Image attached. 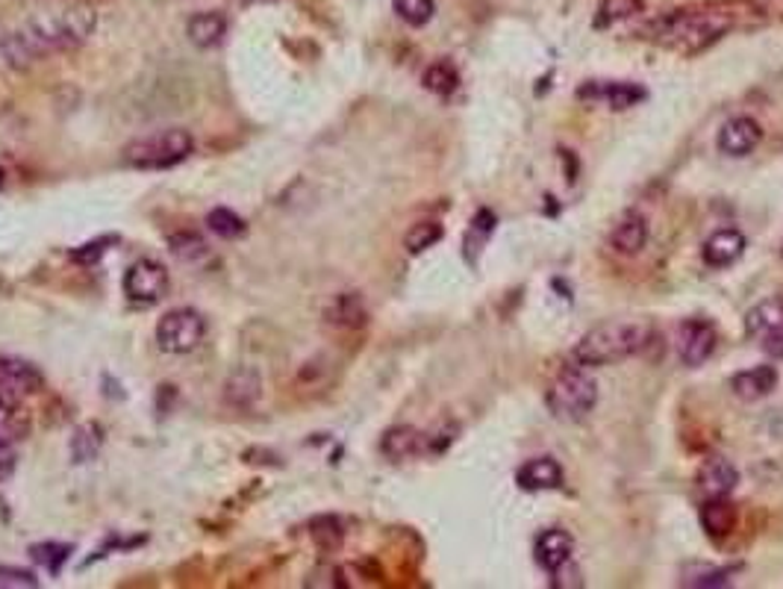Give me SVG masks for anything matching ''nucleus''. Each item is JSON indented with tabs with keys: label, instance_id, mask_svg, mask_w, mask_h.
<instances>
[{
	"label": "nucleus",
	"instance_id": "f257e3e1",
	"mask_svg": "<svg viewBox=\"0 0 783 589\" xmlns=\"http://www.w3.org/2000/svg\"><path fill=\"white\" fill-rule=\"evenodd\" d=\"M95 24H98V15L86 3H71L65 10L41 12L27 21L21 30L3 39V53H7V60L21 65V62L41 60L50 53L74 50L95 33Z\"/></svg>",
	"mask_w": 783,
	"mask_h": 589
},
{
	"label": "nucleus",
	"instance_id": "f03ea898",
	"mask_svg": "<svg viewBox=\"0 0 783 589\" xmlns=\"http://www.w3.org/2000/svg\"><path fill=\"white\" fill-rule=\"evenodd\" d=\"M648 336H651V330L639 321H604L577 342L572 360L584 369L627 360L648 345Z\"/></svg>",
	"mask_w": 783,
	"mask_h": 589
},
{
	"label": "nucleus",
	"instance_id": "7ed1b4c3",
	"mask_svg": "<svg viewBox=\"0 0 783 589\" xmlns=\"http://www.w3.org/2000/svg\"><path fill=\"white\" fill-rule=\"evenodd\" d=\"M731 24L734 19L722 10L674 12L660 24V41L684 53H698L710 48L715 39H722L724 33L731 30Z\"/></svg>",
	"mask_w": 783,
	"mask_h": 589
},
{
	"label": "nucleus",
	"instance_id": "20e7f679",
	"mask_svg": "<svg viewBox=\"0 0 783 589\" xmlns=\"http://www.w3.org/2000/svg\"><path fill=\"white\" fill-rule=\"evenodd\" d=\"M192 150H195L192 133L183 131V127H169V131L148 133V136L130 142L124 154H121V160L130 169L162 171L186 162L192 157Z\"/></svg>",
	"mask_w": 783,
	"mask_h": 589
},
{
	"label": "nucleus",
	"instance_id": "39448f33",
	"mask_svg": "<svg viewBox=\"0 0 783 589\" xmlns=\"http://www.w3.org/2000/svg\"><path fill=\"white\" fill-rule=\"evenodd\" d=\"M546 404L556 421H584L598 404V383L584 366H568L548 386Z\"/></svg>",
	"mask_w": 783,
	"mask_h": 589
},
{
	"label": "nucleus",
	"instance_id": "423d86ee",
	"mask_svg": "<svg viewBox=\"0 0 783 589\" xmlns=\"http://www.w3.org/2000/svg\"><path fill=\"white\" fill-rule=\"evenodd\" d=\"M207 336V321L198 310H171L157 324V342L166 354H188Z\"/></svg>",
	"mask_w": 783,
	"mask_h": 589
},
{
	"label": "nucleus",
	"instance_id": "0eeeda50",
	"mask_svg": "<svg viewBox=\"0 0 783 589\" xmlns=\"http://www.w3.org/2000/svg\"><path fill=\"white\" fill-rule=\"evenodd\" d=\"M124 295L133 304H157L169 292V271L157 260H136L124 271Z\"/></svg>",
	"mask_w": 783,
	"mask_h": 589
},
{
	"label": "nucleus",
	"instance_id": "6e6552de",
	"mask_svg": "<svg viewBox=\"0 0 783 589\" xmlns=\"http://www.w3.org/2000/svg\"><path fill=\"white\" fill-rule=\"evenodd\" d=\"M45 390V375L33 363L19 357H0V401L24 404Z\"/></svg>",
	"mask_w": 783,
	"mask_h": 589
},
{
	"label": "nucleus",
	"instance_id": "1a4fd4ad",
	"mask_svg": "<svg viewBox=\"0 0 783 589\" xmlns=\"http://www.w3.org/2000/svg\"><path fill=\"white\" fill-rule=\"evenodd\" d=\"M715 328L705 319H689L677 328V357L684 366H705L715 351Z\"/></svg>",
	"mask_w": 783,
	"mask_h": 589
},
{
	"label": "nucleus",
	"instance_id": "9d476101",
	"mask_svg": "<svg viewBox=\"0 0 783 589\" xmlns=\"http://www.w3.org/2000/svg\"><path fill=\"white\" fill-rule=\"evenodd\" d=\"M572 554H575V540H572V533L563 528H551L546 533H539V540L534 545V557L536 563L548 572V575H554L556 569H565L568 563H572Z\"/></svg>",
	"mask_w": 783,
	"mask_h": 589
},
{
	"label": "nucleus",
	"instance_id": "9b49d317",
	"mask_svg": "<svg viewBox=\"0 0 783 589\" xmlns=\"http://www.w3.org/2000/svg\"><path fill=\"white\" fill-rule=\"evenodd\" d=\"M760 139H763L760 124L748 115H736L719 131V150L727 157H745L760 145Z\"/></svg>",
	"mask_w": 783,
	"mask_h": 589
},
{
	"label": "nucleus",
	"instance_id": "f8f14e48",
	"mask_svg": "<svg viewBox=\"0 0 783 589\" xmlns=\"http://www.w3.org/2000/svg\"><path fill=\"white\" fill-rule=\"evenodd\" d=\"M325 321L330 328L339 330H359L366 328L368 307L359 292H339L337 298L328 300L325 307Z\"/></svg>",
	"mask_w": 783,
	"mask_h": 589
},
{
	"label": "nucleus",
	"instance_id": "ddd939ff",
	"mask_svg": "<svg viewBox=\"0 0 783 589\" xmlns=\"http://www.w3.org/2000/svg\"><path fill=\"white\" fill-rule=\"evenodd\" d=\"M736 483H739V471L724 457L707 459L698 471V490L705 492L707 499H727L736 490Z\"/></svg>",
	"mask_w": 783,
	"mask_h": 589
},
{
	"label": "nucleus",
	"instance_id": "4468645a",
	"mask_svg": "<svg viewBox=\"0 0 783 589\" xmlns=\"http://www.w3.org/2000/svg\"><path fill=\"white\" fill-rule=\"evenodd\" d=\"M778 390V369L774 366H754V369L736 371L731 378V392L739 401H760Z\"/></svg>",
	"mask_w": 783,
	"mask_h": 589
},
{
	"label": "nucleus",
	"instance_id": "2eb2a0df",
	"mask_svg": "<svg viewBox=\"0 0 783 589\" xmlns=\"http://www.w3.org/2000/svg\"><path fill=\"white\" fill-rule=\"evenodd\" d=\"M745 254V236L739 230H715L713 236L705 242V248H701V257H705L707 266H713V269H727V266H734L739 257Z\"/></svg>",
	"mask_w": 783,
	"mask_h": 589
},
{
	"label": "nucleus",
	"instance_id": "dca6fc26",
	"mask_svg": "<svg viewBox=\"0 0 783 589\" xmlns=\"http://www.w3.org/2000/svg\"><path fill=\"white\" fill-rule=\"evenodd\" d=\"M648 245V221L639 212H627L610 233V248L622 257H636Z\"/></svg>",
	"mask_w": 783,
	"mask_h": 589
},
{
	"label": "nucleus",
	"instance_id": "f3484780",
	"mask_svg": "<svg viewBox=\"0 0 783 589\" xmlns=\"http://www.w3.org/2000/svg\"><path fill=\"white\" fill-rule=\"evenodd\" d=\"M516 480H518V487L527 492L556 490V487L563 483V469H560V463H556V459L536 457L518 469Z\"/></svg>",
	"mask_w": 783,
	"mask_h": 589
},
{
	"label": "nucleus",
	"instance_id": "a211bd4d",
	"mask_svg": "<svg viewBox=\"0 0 783 589\" xmlns=\"http://www.w3.org/2000/svg\"><path fill=\"white\" fill-rule=\"evenodd\" d=\"M259 395H262V378H259V371L250 369V366L236 369L228 378V383H224V401H228L230 407H254Z\"/></svg>",
	"mask_w": 783,
	"mask_h": 589
},
{
	"label": "nucleus",
	"instance_id": "6ab92c4d",
	"mask_svg": "<svg viewBox=\"0 0 783 589\" xmlns=\"http://www.w3.org/2000/svg\"><path fill=\"white\" fill-rule=\"evenodd\" d=\"M736 519H739L736 504L727 499H707L701 507V528L710 540H727L736 530Z\"/></svg>",
	"mask_w": 783,
	"mask_h": 589
},
{
	"label": "nucleus",
	"instance_id": "aec40b11",
	"mask_svg": "<svg viewBox=\"0 0 783 589\" xmlns=\"http://www.w3.org/2000/svg\"><path fill=\"white\" fill-rule=\"evenodd\" d=\"M380 451L387 454L389 459H409L416 457L425 451V433L416 428H409V425H397V428H389L383 433V440H380Z\"/></svg>",
	"mask_w": 783,
	"mask_h": 589
},
{
	"label": "nucleus",
	"instance_id": "412c9836",
	"mask_svg": "<svg viewBox=\"0 0 783 589\" xmlns=\"http://www.w3.org/2000/svg\"><path fill=\"white\" fill-rule=\"evenodd\" d=\"M186 33L195 48H216L228 36V19L221 12H198V15L188 19Z\"/></svg>",
	"mask_w": 783,
	"mask_h": 589
},
{
	"label": "nucleus",
	"instance_id": "4be33fe9",
	"mask_svg": "<svg viewBox=\"0 0 783 589\" xmlns=\"http://www.w3.org/2000/svg\"><path fill=\"white\" fill-rule=\"evenodd\" d=\"M586 91H592L596 98H604L613 110H627V107H634L639 100H645V89L643 86H636V83H607V86H586L580 89V95Z\"/></svg>",
	"mask_w": 783,
	"mask_h": 589
},
{
	"label": "nucleus",
	"instance_id": "5701e85b",
	"mask_svg": "<svg viewBox=\"0 0 783 589\" xmlns=\"http://www.w3.org/2000/svg\"><path fill=\"white\" fill-rule=\"evenodd\" d=\"M781 321L783 298H769L745 316V333H748V336H763V333H769V330H772L774 324H781Z\"/></svg>",
	"mask_w": 783,
	"mask_h": 589
},
{
	"label": "nucleus",
	"instance_id": "b1692460",
	"mask_svg": "<svg viewBox=\"0 0 783 589\" xmlns=\"http://www.w3.org/2000/svg\"><path fill=\"white\" fill-rule=\"evenodd\" d=\"M309 537L316 542L318 551H339L342 542H345V528L337 516H318V519L309 521Z\"/></svg>",
	"mask_w": 783,
	"mask_h": 589
},
{
	"label": "nucleus",
	"instance_id": "393cba45",
	"mask_svg": "<svg viewBox=\"0 0 783 589\" xmlns=\"http://www.w3.org/2000/svg\"><path fill=\"white\" fill-rule=\"evenodd\" d=\"M639 12H645V0H601L596 15V27L598 30H604V27H613L619 21L634 19Z\"/></svg>",
	"mask_w": 783,
	"mask_h": 589
},
{
	"label": "nucleus",
	"instance_id": "a878e982",
	"mask_svg": "<svg viewBox=\"0 0 783 589\" xmlns=\"http://www.w3.org/2000/svg\"><path fill=\"white\" fill-rule=\"evenodd\" d=\"M421 83H425L427 91H433L439 98H448V95H454L456 86H460V71L445 60L433 62V65L425 71Z\"/></svg>",
	"mask_w": 783,
	"mask_h": 589
},
{
	"label": "nucleus",
	"instance_id": "bb28decb",
	"mask_svg": "<svg viewBox=\"0 0 783 589\" xmlns=\"http://www.w3.org/2000/svg\"><path fill=\"white\" fill-rule=\"evenodd\" d=\"M496 216L489 210H480L472 219V228H468L466 233V260L468 262H475L477 257H480V250H484V245L489 242V236L496 233Z\"/></svg>",
	"mask_w": 783,
	"mask_h": 589
},
{
	"label": "nucleus",
	"instance_id": "cd10ccee",
	"mask_svg": "<svg viewBox=\"0 0 783 589\" xmlns=\"http://www.w3.org/2000/svg\"><path fill=\"white\" fill-rule=\"evenodd\" d=\"M207 224L216 236H221V240H242V236L248 233L245 219H242L238 212L228 210V207H216V210L209 212Z\"/></svg>",
	"mask_w": 783,
	"mask_h": 589
},
{
	"label": "nucleus",
	"instance_id": "c85d7f7f",
	"mask_svg": "<svg viewBox=\"0 0 783 589\" xmlns=\"http://www.w3.org/2000/svg\"><path fill=\"white\" fill-rule=\"evenodd\" d=\"M445 236V230L439 221H418L413 228L407 230V236H404V248L409 254H425L427 248H433L437 242H442Z\"/></svg>",
	"mask_w": 783,
	"mask_h": 589
},
{
	"label": "nucleus",
	"instance_id": "c756f323",
	"mask_svg": "<svg viewBox=\"0 0 783 589\" xmlns=\"http://www.w3.org/2000/svg\"><path fill=\"white\" fill-rule=\"evenodd\" d=\"M30 557L45 566L50 575H60L62 563L71 557V545H62V542H36L30 545Z\"/></svg>",
	"mask_w": 783,
	"mask_h": 589
},
{
	"label": "nucleus",
	"instance_id": "7c9ffc66",
	"mask_svg": "<svg viewBox=\"0 0 783 589\" xmlns=\"http://www.w3.org/2000/svg\"><path fill=\"white\" fill-rule=\"evenodd\" d=\"M392 7H395L397 19L409 24V27H425L427 21L433 19V12H437L433 0H395Z\"/></svg>",
	"mask_w": 783,
	"mask_h": 589
},
{
	"label": "nucleus",
	"instance_id": "2f4dec72",
	"mask_svg": "<svg viewBox=\"0 0 783 589\" xmlns=\"http://www.w3.org/2000/svg\"><path fill=\"white\" fill-rule=\"evenodd\" d=\"M169 248L178 260H186V262L204 260L209 254L207 242L200 240L198 233H178V236H171Z\"/></svg>",
	"mask_w": 783,
	"mask_h": 589
},
{
	"label": "nucleus",
	"instance_id": "473e14b6",
	"mask_svg": "<svg viewBox=\"0 0 783 589\" xmlns=\"http://www.w3.org/2000/svg\"><path fill=\"white\" fill-rule=\"evenodd\" d=\"M119 242V236H100V240L95 242H86V245H79V248L71 250V260L74 262H83V266H91V262H98L107 250H110V245H115Z\"/></svg>",
	"mask_w": 783,
	"mask_h": 589
},
{
	"label": "nucleus",
	"instance_id": "72a5a7b5",
	"mask_svg": "<svg viewBox=\"0 0 783 589\" xmlns=\"http://www.w3.org/2000/svg\"><path fill=\"white\" fill-rule=\"evenodd\" d=\"M0 587H39V578L33 572L0 566Z\"/></svg>",
	"mask_w": 783,
	"mask_h": 589
},
{
	"label": "nucleus",
	"instance_id": "f704fd0d",
	"mask_svg": "<svg viewBox=\"0 0 783 589\" xmlns=\"http://www.w3.org/2000/svg\"><path fill=\"white\" fill-rule=\"evenodd\" d=\"M734 569H705L701 578H686L689 587H727L731 584Z\"/></svg>",
	"mask_w": 783,
	"mask_h": 589
},
{
	"label": "nucleus",
	"instance_id": "c9c22d12",
	"mask_svg": "<svg viewBox=\"0 0 783 589\" xmlns=\"http://www.w3.org/2000/svg\"><path fill=\"white\" fill-rule=\"evenodd\" d=\"M19 466V454H15V442L0 440V483L12 478V471Z\"/></svg>",
	"mask_w": 783,
	"mask_h": 589
},
{
	"label": "nucleus",
	"instance_id": "e433bc0d",
	"mask_svg": "<svg viewBox=\"0 0 783 589\" xmlns=\"http://www.w3.org/2000/svg\"><path fill=\"white\" fill-rule=\"evenodd\" d=\"M763 351L772 360H783V321L774 324L769 333H763Z\"/></svg>",
	"mask_w": 783,
	"mask_h": 589
},
{
	"label": "nucleus",
	"instance_id": "4c0bfd02",
	"mask_svg": "<svg viewBox=\"0 0 783 589\" xmlns=\"http://www.w3.org/2000/svg\"><path fill=\"white\" fill-rule=\"evenodd\" d=\"M0 189H3V169H0Z\"/></svg>",
	"mask_w": 783,
	"mask_h": 589
}]
</instances>
